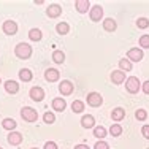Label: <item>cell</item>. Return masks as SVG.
I'll use <instances>...</instances> for the list:
<instances>
[{
	"label": "cell",
	"instance_id": "1",
	"mask_svg": "<svg viewBox=\"0 0 149 149\" xmlns=\"http://www.w3.org/2000/svg\"><path fill=\"white\" fill-rule=\"evenodd\" d=\"M15 54L17 59H22V60L29 59L32 56V46L29 43H24V41L22 43H17L15 46Z\"/></svg>",
	"mask_w": 149,
	"mask_h": 149
},
{
	"label": "cell",
	"instance_id": "2",
	"mask_svg": "<svg viewBox=\"0 0 149 149\" xmlns=\"http://www.w3.org/2000/svg\"><path fill=\"white\" fill-rule=\"evenodd\" d=\"M125 89L129 94H138V91L141 89V81L136 76H129L125 79Z\"/></svg>",
	"mask_w": 149,
	"mask_h": 149
},
{
	"label": "cell",
	"instance_id": "3",
	"mask_svg": "<svg viewBox=\"0 0 149 149\" xmlns=\"http://www.w3.org/2000/svg\"><path fill=\"white\" fill-rule=\"evenodd\" d=\"M21 118H22L26 122H35L38 119V113L37 109H33L32 106H24L21 109Z\"/></svg>",
	"mask_w": 149,
	"mask_h": 149
},
{
	"label": "cell",
	"instance_id": "4",
	"mask_svg": "<svg viewBox=\"0 0 149 149\" xmlns=\"http://www.w3.org/2000/svg\"><path fill=\"white\" fill-rule=\"evenodd\" d=\"M86 102L89 106H92V108H98V106H102V103H103V97H102V94H98V92H89Z\"/></svg>",
	"mask_w": 149,
	"mask_h": 149
},
{
	"label": "cell",
	"instance_id": "5",
	"mask_svg": "<svg viewBox=\"0 0 149 149\" xmlns=\"http://www.w3.org/2000/svg\"><path fill=\"white\" fill-rule=\"evenodd\" d=\"M143 57H144V52L141 48H130L127 51V59L130 62H140V60H143Z\"/></svg>",
	"mask_w": 149,
	"mask_h": 149
},
{
	"label": "cell",
	"instance_id": "6",
	"mask_svg": "<svg viewBox=\"0 0 149 149\" xmlns=\"http://www.w3.org/2000/svg\"><path fill=\"white\" fill-rule=\"evenodd\" d=\"M89 17H91V21H94V22L102 21V19H103V8H102L100 5L91 6V10H89Z\"/></svg>",
	"mask_w": 149,
	"mask_h": 149
},
{
	"label": "cell",
	"instance_id": "7",
	"mask_svg": "<svg viewBox=\"0 0 149 149\" xmlns=\"http://www.w3.org/2000/svg\"><path fill=\"white\" fill-rule=\"evenodd\" d=\"M73 91H74V86H73V83L72 81H68V79H63L62 83L59 84V92L62 95H72L73 94Z\"/></svg>",
	"mask_w": 149,
	"mask_h": 149
},
{
	"label": "cell",
	"instance_id": "8",
	"mask_svg": "<svg viewBox=\"0 0 149 149\" xmlns=\"http://www.w3.org/2000/svg\"><path fill=\"white\" fill-rule=\"evenodd\" d=\"M2 29H3V32H5L6 35H16L17 33V24H16V21L6 19L5 22H3Z\"/></svg>",
	"mask_w": 149,
	"mask_h": 149
},
{
	"label": "cell",
	"instance_id": "9",
	"mask_svg": "<svg viewBox=\"0 0 149 149\" xmlns=\"http://www.w3.org/2000/svg\"><path fill=\"white\" fill-rule=\"evenodd\" d=\"M29 95L33 102H41L45 98V91H43V87H40V86H33L30 89Z\"/></svg>",
	"mask_w": 149,
	"mask_h": 149
},
{
	"label": "cell",
	"instance_id": "10",
	"mask_svg": "<svg viewBox=\"0 0 149 149\" xmlns=\"http://www.w3.org/2000/svg\"><path fill=\"white\" fill-rule=\"evenodd\" d=\"M6 140H8V143L11 144V146H19V144L22 143V133L13 130V132H10V135H8Z\"/></svg>",
	"mask_w": 149,
	"mask_h": 149
},
{
	"label": "cell",
	"instance_id": "11",
	"mask_svg": "<svg viewBox=\"0 0 149 149\" xmlns=\"http://www.w3.org/2000/svg\"><path fill=\"white\" fill-rule=\"evenodd\" d=\"M46 15L49 17H59L62 15V6L57 5V3H51V5L46 8Z\"/></svg>",
	"mask_w": 149,
	"mask_h": 149
},
{
	"label": "cell",
	"instance_id": "12",
	"mask_svg": "<svg viewBox=\"0 0 149 149\" xmlns=\"http://www.w3.org/2000/svg\"><path fill=\"white\" fill-rule=\"evenodd\" d=\"M59 78H60V73L56 68H48L45 72V79L49 81V83H56V81H59Z\"/></svg>",
	"mask_w": 149,
	"mask_h": 149
},
{
	"label": "cell",
	"instance_id": "13",
	"mask_svg": "<svg viewBox=\"0 0 149 149\" xmlns=\"http://www.w3.org/2000/svg\"><path fill=\"white\" fill-rule=\"evenodd\" d=\"M81 125H83L84 129H94L95 127V118L92 114H84L83 118H81Z\"/></svg>",
	"mask_w": 149,
	"mask_h": 149
},
{
	"label": "cell",
	"instance_id": "14",
	"mask_svg": "<svg viewBox=\"0 0 149 149\" xmlns=\"http://www.w3.org/2000/svg\"><path fill=\"white\" fill-rule=\"evenodd\" d=\"M124 118H125V109L120 108V106H118V108H114V109L111 111V119L114 120L116 124L120 122V120H122Z\"/></svg>",
	"mask_w": 149,
	"mask_h": 149
},
{
	"label": "cell",
	"instance_id": "15",
	"mask_svg": "<svg viewBox=\"0 0 149 149\" xmlns=\"http://www.w3.org/2000/svg\"><path fill=\"white\" fill-rule=\"evenodd\" d=\"M111 81H113V84H122L124 81H125V73H124L122 70H114V72H111Z\"/></svg>",
	"mask_w": 149,
	"mask_h": 149
},
{
	"label": "cell",
	"instance_id": "16",
	"mask_svg": "<svg viewBox=\"0 0 149 149\" xmlns=\"http://www.w3.org/2000/svg\"><path fill=\"white\" fill-rule=\"evenodd\" d=\"M74 8H76L78 13H87V10H91V3L89 0H76Z\"/></svg>",
	"mask_w": 149,
	"mask_h": 149
},
{
	"label": "cell",
	"instance_id": "17",
	"mask_svg": "<svg viewBox=\"0 0 149 149\" xmlns=\"http://www.w3.org/2000/svg\"><path fill=\"white\" fill-rule=\"evenodd\" d=\"M3 86H5V91L8 92V94H17V92H19V84H17L16 81H13V79L5 81Z\"/></svg>",
	"mask_w": 149,
	"mask_h": 149
},
{
	"label": "cell",
	"instance_id": "18",
	"mask_svg": "<svg viewBox=\"0 0 149 149\" xmlns=\"http://www.w3.org/2000/svg\"><path fill=\"white\" fill-rule=\"evenodd\" d=\"M65 108H67V102H65V98H62V97H56L54 100H52V109H56V111L62 113Z\"/></svg>",
	"mask_w": 149,
	"mask_h": 149
},
{
	"label": "cell",
	"instance_id": "19",
	"mask_svg": "<svg viewBox=\"0 0 149 149\" xmlns=\"http://www.w3.org/2000/svg\"><path fill=\"white\" fill-rule=\"evenodd\" d=\"M103 29L106 32H114L118 29V22L113 17H106V19H103Z\"/></svg>",
	"mask_w": 149,
	"mask_h": 149
},
{
	"label": "cell",
	"instance_id": "20",
	"mask_svg": "<svg viewBox=\"0 0 149 149\" xmlns=\"http://www.w3.org/2000/svg\"><path fill=\"white\" fill-rule=\"evenodd\" d=\"M2 127L5 130H8V132H13V130L16 129V120L11 119V118H5L2 120Z\"/></svg>",
	"mask_w": 149,
	"mask_h": 149
},
{
	"label": "cell",
	"instance_id": "21",
	"mask_svg": "<svg viewBox=\"0 0 149 149\" xmlns=\"http://www.w3.org/2000/svg\"><path fill=\"white\" fill-rule=\"evenodd\" d=\"M32 78H33V73H32L29 68L19 70V79H21V81H24V83H29V81H32Z\"/></svg>",
	"mask_w": 149,
	"mask_h": 149
},
{
	"label": "cell",
	"instance_id": "22",
	"mask_svg": "<svg viewBox=\"0 0 149 149\" xmlns=\"http://www.w3.org/2000/svg\"><path fill=\"white\" fill-rule=\"evenodd\" d=\"M132 67L133 65H132V62H130L129 59L124 57V59L119 60V70H122L124 73H125V72H132Z\"/></svg>",
	"mask_w": 149,
	"mask_h": 149
},
{
	"label": "cell",
	"instance_id": "23",
	"mask_svg": "<svg viewBox=\"0 0 149 149\" xmlns=\"http://www.w3.org/2000/svg\"><path fill=\"white\" fill-rule=\"evenodd\" d=\"M106 133H108V130H106L103 125L94 127V136H95V138H98V140H103V138L106 136Z\"/></svg>",
	"mask_w": 149,
	"mask_h": 149
},
{
	"label": "cell",
	"instance_id": "24",
	"mask_svg": "<svg viewBox=\"0 0 149 149\" xmlns=\"http://www.w3.org/2000/svg\"><path fill=\"white\" fill-rule=\"evenodd\" d=\"M41 37H43V33H41L40 29H37V27L30 29V32H29V38H30L32 41H40Z\"/></svg>",
	"mask_w": 149,
	"mask_h": 149
},
{
	"label": "cell",
	"instance_id": "25",
	"mask_svg": "<svg viewBox=\"0 0 149 149\" xmlns=\"http://www.w3.org/2000/svg\"><path fill=\"white\" fill-rule=\"evenodd\" d=\"M56 32H57L59 35H67V33L70 32V26L62 21V22H59L57 26H56Z\"/></svg>",
	"mask_w": 149,
	"mask_h": 149
},
{
	"label": "cell",
	"instance_id": "26",
	"mask_svg": "<svg viewBox=\"0 0 149 149\" xmlns=\"http://www.w3.org/2000/svg\"><path fill=\"white\" fill-rule=\"evenodd\" d=\"M52 60H54L56 63H63V62H65V52L56 49V51L52 52Z\"/></svg>",
	"mask_w": 149,
	"mask_h": 149
},
{
	"label": "cell",
	"instance_id": "27",
	"mask_svg": "<svg viewBox=\"0 0 149 149\" xmlns=\"http://www.w3.org/2000/svg\"><path fill=\"white\" fill-rule=\"evenodd\" d=\"M109 135H111V136H119V135H122V125H120V124H113V125L109 127Z\"/></svg>",
	"mask_w": 149,
	"mask_h": 149
},
{
	"label": "cell",
	"instance_id": "28",
	"mask_svg": "<svg viewBox=\"0 0 149 149\" xmlns=\"http://www.w3.org/2000/svg\"><path fill=\"white\" fill-rule=\"evenodd\" d=\"M72 109H73V113H83L84 111V102L74 100L72 103Z\"/></svg>",
	"mask_w": 149,
	"mask_h": 149
},
{
	"label": "cell",
	"instance_id": "29",
	"mask_svg": "<svg viewBox=\"0 0 149 149\" xmlns=\"http://www.w3.org/2000/svg\"><path fill=\"white\" fill-rule=\"evenodd\" d=\"M136 27L138 29H148L149 27V19L148 17H138L136 19Z\"/></svg>",
	"mask_w": 149,
	"mask_h": 149
},
{
	"label": "cell",
	"instance_id": "30",
	"mask_svg": "<svg viewBox=\"0 0 149 149\" xmlns=\"http://www.w3.org/2000/svg\"><path fill=\"white\" fill-rule=\"evenodd\" d=\"M135 118H136L138 120H146L148 119V111L143 109V108L136 109V111H135Z\"/></svg>",
	"mask_w": 149,
	"mask_h": 149
},
{
	"label": "cell",
	"instance_id": "31",
	"mask_svg": "<svg viewBox=\"0 0 149 149\" xmlns=\"http://www.w3.org/2000/svg\"><path fill=\"white\" fill-rule=\"evenodd\" d=\"M140 46H141V49H149V35L148 33L140 37Z\"/></svg>",
	"mask_w": 149,
	"mask_h": 149
},
{
	"label": "cell",
	"instance_id": "32",
	"mask_svg": "<svg viewBox=\"0 0 149 149\" xmlns=\"http://www.w3.org/2000/svg\"><path fill=\"white\" fill-rule=\"evenodd\" d=\"M43 120H45L46 124H54V122H56V116H54V113L46 111L45 114H43Z\"/></svg>",
	"mask_w": 149,
	"mask_h": 149
},
{
	"label": "cell",
	"instance_id": "33",
	"mask_svg": "<svg viewBox=\"0 0 149 149\" xmlns=\"http://www.w3.org/2000/svg\"><path fill=\"white\" fill-rule=\"evenodd\" d=\"M94 148H95V149H109L108 143H106V141H103V140H98L97 143H95Z\"/></svg>",
	"mask_w": 149,
	"mask_h": 149
},
{
	"label": "cell",
	"instance_id": "34",
	"mask_svg": "<svg viewBox=\"0 0 149 149\" xmlns=\"http://www.w3.org/2000/svg\"><path fill=\"white\" fill-rule=\"evenodd\" d=\"M141 135H143L146 140H149V125H143V127H141Z\"/></svg>",
	"mask_w": 149,
	"mask_h": 149
},
{
	"label": "cell",
	"instance_id": "35",
	"mask_svg": "<svg viewBox=\"0 0 149 149\" xmlns=\"http://www.w3.org/2000/svg\"><path fill=\"white\" fill-rule=\"evenodd\" d=\"M45 149H59L57 144L54 143V141H46L45 143Z\"/></svg>",
	"mask_w": 149,
	"mask_h": 149
},
{
	"label": "cell",
	"instance_id": "36",
	"mask_svg": "<svg viewBox=\"0 0 149 149\" xmlns=\"http://www.w3.org/2000/svg\"><path fill=\"white\" fill-rule=\"evenodd\" d=\"M141 89L146 95H149V81H144V83H141Z\"/></svg>",
	"mask_w": 149,
	"mask_h": 149
},
{
	"label": "cell",
	"instance_id": "37",
	"mask_svg": "<svg viewBox=\"0 0 149 149\" xmlns=\"http://www.w3.org/2000/svg\"><path fill=\"white\" fill-rule=\"evenodd\" d=\"M74 149H91V148L87 146V144H76V146H74Z\"/></svg>",
	"mask_w": 149,
	"mask_h": 149
},
{
	"label": "cell",
	"instance_id": "38",
	"mask_svg": "<svg viewBox=\"0 0 149 149\" xmlns=\"http://www.w3.org/2000/svg\"><path fill=\"white\" fill-rule=\"evenodd\" d=\"M30 149H38V148H30Z\"/></svg>",
	"mask_w": 149,
	"mask_h": 149
},
{
	"label": "cell",
	"instance_id": "39",
	"mask_svg": "<svg viewBox=\"0 0 149 149\" xmlns=\"http://www.w3.org/2000/svg\"><path fill=\"white\" fill-rule=\"evenodd\" d=\"M0 84H2V79H0Z\"/></svg>",
	"mask_w": 149,
	"mask_h": 149
},
{
	"label": "cell",
	"instance_id": "40",
	"mask_svg": "<svg viewBox=\"0 0 149 149\" xmlns=\"http://www.w3.org/2000/svg\"><path fill=\"white\" fill-rule=\"evenodd\" d=\"M0 149H3V148H2V146H0Z\"/></svg>",
	"mask_w": 149,
	"mask_h": 149
}]
</instances>
